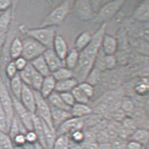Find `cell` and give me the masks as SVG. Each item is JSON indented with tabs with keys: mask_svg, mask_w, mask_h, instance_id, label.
I'll use <instances>...</instances> for the list:
<instances>
[{
	"mask_svg": "<svg viewBox=\"0 0 149 149\" xmlns=\"http://www.w3.org/2000/svg\"><path fill=\"white\" fill-rule=\"evenodd\" d=\"M71 2L70 1L62 2L45 17L40 24V27H56L60 25L69 14L71 8Z\"/></svg>",
	"mask_w": 149,
	"mask_h": 149,
	"instance_id": "cell-1",
	"label": "cell"
},
{
	"mask_svg": "<svg viewBox=\"0 0 149 149\" xmlns=\"http://www.w3.org/2000/svg\"><path fill=\"white\" fill-rule=\"evenodd\" d=\"M28 37L34 39L48 49H52L54 40L56 36V27L47 26L25 30Z\"/></svg>",
	"mask_w": 149,
	"mask_h": 149,
	"instance_id": "cell-2",
	"label": "cell"
},
{
	"mask_svg": "<svg viewBox=\"0 0 149 149\" xmlns=\"http://www.w3.org/2000/svg\"><path fill=\"white\" fill-rule=\"evenodd\" d=\"M94 62L83 52H80L77 64L72 71L73 77L79 84L86 82L94 68Z\"/></svg>",
	"mask_w": 149,
	"mask_h": 149,
	"instance_id": "cell-3",
	"label": "cell"
},
{
	"mask_svg": "<svg viewBox=\"0 0 149 149\" xmlns=\"http://www.w3.org/2000/svg\"><path fill=\"white\" fill-rule=\"evenodd\" d=\"M22 56L30 62L43 54L47 49L34 39L27 37L22 40Z\"/></svg>",
	"mask_w": 149,
	"mask_h": 149,
	"instance_id": "cell-4",
	"label": "cell"
},
{
	"mask_svg": "<svg viewBox=\"0 0 149 149\" xmlns=\"http://www.w3.org/2000/svg\"><path fill=\"white\" fill-rule=\"evenodd\" d=\"M33 91L36 99L35 114L51 129L55 131L51 119V108L47 100L42 96L39 91Z\"/></svg>",
	"mask_w": 149,
	"mask_h": 149,
	"instance_id": "cell-5",
	"label": "cell"
},
{
	"mask_svg": "<svg viewBox=\"0 0 149 149\" xmlns=\"http://www.w3.org/2000/svg\"><path fill=\"white\" fill-rule=\"evenodd\" d=\"M106 27L107 23H102L94 35L92 36L91 41L87 47L82 51L94 62L101 49L102 40L105 34Z\"/></svg>",
	"mask_w": 149,
	"mask_h": 149,
	"instance_id": "cell-6",
	"label": "cell"
},
{
	"mask_svg": "<svg viewBox=\"0 0 149 149\" xmlns=\"http://www.w3.org/2000/svg\"><path fill=\"white\" fill-rule=\"evenodd\" d=\"M124 3V1L122 0L109 2L102 6L92 21L96 23H106L119 12Z\"/></svg>",
	"mask_w": 149,
	"mask_h": 149,
	"instance_id": "cell-7",
	"label": "cell"
},
{
	"mask_svg": "<svg viewBox=\"0 0 149 149\" xmlns=\"http://www.w3.org/2000/svg\"><path fill=\"white\" fill-rule=\"evenodd\" d=\"M0 104L5 112L9 126L12 120L14 117V107L12 97L10 92L4 83L3 81L0 79Z\"/></svg>",
	"mask_w": 149,
	"mask_h": 149,
	"instance_id": "cell-8",
	"label": "cell"
},
{
	"mask_svg": "<svg viewBox=\"0 0 149 149\" xmlns=\"http://www.w3.org/2000/svg\"><path fill=\"white\" fill-rule=\"evenodd\" d=\"M14 114L27 131L33 130L32 113L23 105L19 100L12 97Z\"/></svg>",
	"mask_w": 149,
	"mask_h": 149,
	"instance_id": "cell-9",
	"label": "cell"
},
{
	"mask_svg": "<svg viewBox=\"0 0 149 149\" xmlns=\"http://www.w3.org/2000/svg\"><path fill=\"white\" fill-rule=\"evenodd\" d=\"M73 12L75 17L83 21H92L94 18L91 2L88 0L75 1L73 4Z\"/></svg>",
	"mask_w": 149,
	"mask_h": 149,
	"instance_id": "cell-10",
	"label": "cell"
},
{
	"mask_svg": "<svg viewBox=\"0 0 149 149\" xmlns=\"http://www.w3.org/2000/svg\"><path fill=\"white\" fill-rule=\"evenodd\" d=\"M84 127L83 118L72 117L64 122L60 127L55 130L56 135L58 136L68 135L77 130H83Z\"/></svg>",
	"mask_w": 149,
	"mask_h": 149,
	"instance_id": "cell-11",
	"label": "cell"
},
{
	"mask_svg": "<svg viewBox=\"0 0 149 149\" xmlns=\"http://www.w3.org/2000/svg\"><path fill=\"white\" fill-rule=\"evenodd\" d=\"M19 101L26 109L34 114L36 111V99L33 90L23 83Z\"/></svg>",
	"mask_w": 149,
	"mask_h": 149,
	"instance_id": "cell-12",
	"label": "cell"
},
{
	"mask_svg": "<svg viewBox=\"0 0 149 149\" xmlns=\"http://www.w3.org/2000/svg\"><path fill=\"white\" fill-rule=\"evenodd\" d=\"M43 56L51 73L64 66V62L55 54L52 49H48L44 52Z\"/></svg>",
	"mask_w": 149,
	"mask_h": 149,
	"instance_id": "cell-13",
	"label": "cell"
},
{
	"mask_svg": "<svg viewBox=\"0 0 149 149\" xmlns=\"http://www.w3.org/2000/svg\"><path fill=\"white\" fill-rule=\"evenodd\" d=\"M116 59L114 55H105L104 53L100 51L94 62V65H95L97 66L96 68L97 70H104L112 69L116 65Z\"/></svg>",
	"mask_w": 149,
	"mask_h": 149,
	"instance_id": "cell-14",
	"label": "cell"
},
{
	"mask_svg": "<svg viewBox=\"0 0 149 149\" xmlns=\"http://www.w3.org/2000/svg\"><path fill=\"white\" fill-rule=\"evenodd\" d=\"M50 108L51 111V119L53 126L55 131L64 122L72 117L69 111L64 110L51 106Z\"/></svg>",
	"mask_w": 149,
	"mask_h": 149,
	"instance_id": "cell-15",
	"label": "cell"
},
{
	"mask_svg": "<svg viewBox=\"0 0 149 149\" xmlns=\"http://www.w3.org/2000/svg\"><path fill=\"white\" fill-rule=\"evenodd\" d=\"M52 49L55 54L63 61L68 53V45L63 36L56 35L53 43Z\"/></svg>",
	"mask_w": 149,
	"mask_h": 149,
	"instance_id": "cell-16",
	"label": "cell"
},
{
	"mask_svg": "<svg viewBox=\"0 0 149 149\" xmlns=\"http://www.w3.org/2000/svg\"><path fill=\"white\" fill-rule=\"evenodd\" d=\"M118 47V42L113 36L105 34L102 40L101 50L107 55H114Z\"/></svg>",
	"mask_w": 149,
	"mask_h": 149,
	"instance_id": "cell-17",
	"label": "cell"
},
{
	"mask_svg": "<svg viewBox=\"0 0 149 149\" xmlns=\"http://www.w3.org/2000/svg\"><path fill=\"white\" fill-rule=\"evenodd\" d=\"M133 17L139 22L146 23L149 21V2L148 0L140 4L134 12Z\"/></svg>",
	"mask_w": 149,
	"mask_h": 149,
	"instance_id": "cell-18",
	"label": "cell"
},
{
	"mask_svg": "<svg viewBox=\"0 0 149 149\" xmlns=\"http://www.w3.org/2000/svg\"><path fill=\"white\" fill-rule=\"evenodd\" d=\"M33 120V130L36 133L38 140V143L40 144L44 149H47L44 139V129L43 122L35 113L32 114Z\"/></svg>",
	"mask_w": 149,
	"mask_h": 149,
	"instance_id": "cell-19",
	"label": "cell"
},
{
	"mask_svg": "<svg viewBox=\"0 0 149 149\" xmlns=\"http://www.w3.org/2000/svg\"><path fill=\"white\" fill-rule=\"evenodd\" d=\"M56 83V81L52 75L44 77L39 92L44 99H47L53 92L55 91Z\"/></svg>",
	"mask_w": 149,
	"mask_h": 149,
	"instance_id": "cell-20",
	"label": "cell"
},
{
	"mask_svg": "<svg viewBox=\"0 0 149 149\" xmlns=\"http://www.w3.org/2000/svg\"><path fill=\"white\" fill-rule=\"evenodd\" d=\"M92 110L86 104L75 103L70 109L72 117L77 118H83L91 114Z\"/></svg>",
	"mask_w": 149,
	"mask_h": 149,
	"instance_id": "cell-21",
	"label": "cell"
},
{
	"mask_svg": "<svg viewBox=\"0 0 149 149\" xmlns=\"http://www.w3.org/2000/svg\"><path fill=\"white\" fill-rule=\"evenodd\" d=\"M78 82L74 77L58 81L56 83L55 91L58 93L71 92L73 88L78 86Z\"/></svg>",
	"mask_w": 149,
	"mask_h": 149,
	"instance_id": "cell-22",
	"label": "cell"
},
{
	"mask_svg": "<svg viewBox=\"0 0 149 149\" xmlns=\"http://www.w3.org/2000/svg\"><path fill=\"white\" fill-rule=\"evenodd\" d=\"M30 63L33 66V68L43 77L51 75V72H50L43 55L31 61Z\"/></svg>",
	"mask_w": 149,
	"mask_h": 149,
	"instance_id": "cell-23",
	"label": "cell"
},
{
	"mask_svg": "<svg viewBox=\"0 0 149 149\" xmlns=\"http://www.w3.org/2000/svg\"><path fill=\"white\" fill-rule=\"evenodd\" d=\"M23 83L19 77V73L14 77L10 80V93L12 97L19 100Z\"/></svg>",
	"mask_w": 149,
	"mask_h": 149,
	"instance_id": "cell-24",
	"label": "cell"
},
{
	"mask_svg": "<svg viewBox=\"0 0 149 149\" xmlns=\"http://www.w3.org/2000/svg\"><path fill=\"white\" fill-rule=\"evenodd\" d=\"M149 140V131L144 129L135 130L130 136V140L137 142L145 147L148 143Z\"/></svg>",
	"mask_w": 149,
	"mask_h": 149,
	"instance_id": "cell-25",
	"label": "cell"
},
{
	"mask_svg": "<svg viewBox=\"0 0 149 149\" xmlns=\"http://www.w3.org/2000/svg\"><path fill=\"white\" fill-rule=\"evenodd\" d=\"M48 103L51 107L64 110L70 111L71 108L66 105L62 99L60 94L54 91L47 99Z\"/></svg>",
	"mask_w": 149,
	"mask_h": 149,
	"instance_id": "cell-26",
	"label": "cell"
},
{
	"mask_svg": "<svg viewBox=\"0 0 149 149\" xmlns=\"http://www.w3.org/2000/svg\"><path fill=\"white\" fill-rule=\"evenodd\" d=\"M23 51V43L22 40L19 38H15L11 43L10 47V56L12 61H14L15 59L22 56Z\"/></svg>",
	"mask_w": 149,
	"mask_h": 149,
	"instance_id": "cell-27",
	"label": "cell"
},
{
	"mask_svg": "<svg viewBox=\"0 0 149 149\" xmlns=\"http://www.w3.org/2000/svg\"><path fill=\"white\" fill-rule=\"evenodd\" d=\"M91 38L92 36L88 32H84L80 34L75 41V50L79 52L83 51L88 45Z\"/></svg>",
	"mask_w": 149,
	"mask_h": 149,
	"instance_id": "cell-28",
	"label": "cell"
},
{
	"mask_svg": "<svg viewBox=\"0 0 149 149\" xmlns=\"http://www.w3.org/2000/svg\"><path fill=\"white\" fill-rule=\"evenodd\" d=\"M80 52L74 49L68 52L63 60L64 66L68 69L73 71L77 65L79 58Z\"/></svg>",
	"mask_w": 149,
	"mask_h": 149,
	"instance_id": "cell-29",
	"label": "cell"
},
{
	"mask_svg": "<svg viewBox=\"0 0 149 149\" xmlns=\"http://www.w3.org/2000/svg\"><path fill=\"white\" fill-rule=\"evenodd\" d=\"M42 122L44 129V139L47 149H52L53 144L54 143L56 139L57 138L55 131L51 129L47 124L43 121Z\"/></svg>",
	"mask_w": 149,
	"mask_h": 149,
	"instance_id": "cell-30",
	"label": "cell"
},
{
	"mask_svg": "<svg viewBox=\"0 0 149 149\" xmlns=\"http://www.w3.org/2000/svg\"><path fill=\"white\" fill-rule=\"evenodd\" d=\"M11 8L0 14V34L6 33L12 19Z\"/></svg>",
	"mask_w": 149,
	"mask_h": 149,
	"instance_id": "cell-31",
	"label": "cell"
},
{
	"mask_svg": "<svg viewBox=\"0 0 149 149\" xmlns=\"http://www.w3.org/2000/svg\"><path fill=\"white\" fill-rule=\"evenodd\" d=\"M33 71L34 68L29 62L24 69L19 72V75L22 80V82L29 87H30L31 84Z\"/></svg>",
	"mask_w": 149,
	"mask_h": 149,
	"instance_id": "cell-32",
	"label": "cell"
},
{
	"mask_svg": "<svg viewBox=\"0 0 149 149\" xmlns=\"http://www.w3.org/2000/svg\"><path fill=\"white\" fill-rule=\"evenodd\" d=\"M53 77L56 82L63 80L69 79L73 77V71L67 69L65 67H62L51 73Z\"/></svg>",
	"mask_w": 149,
	"mask_h": 149,
	"instance_id": "cell-33",
	"label": "cell"
},
{
	"mask_svg": "<svg viewBox=\"0 0 149 149\" xmlns=\"http://www.w3.org/2000/svg\"><path fill=\"white\" fill-rule=\"evenodd\" d=\"M71 92L72 93L76 103L86 104L88 103L90 99L81 91L78 86L73 88Z\"/></svg>",
	"mask_w": 149,
	"mask_h": 149,
	"instance_id": "cell-34",
	"label": "cell"
},
{
	"mask_svg": "<svg viewBox=\"0 0 149 149\" xmlns=\"http://www.w3.org/2000/svg\"><path fill=\"white\" fill-rule=\"evenodd\" d=\"M44 77L34 69L30 88L34 91H40Z\"/></svg>",
	"mask_w": 149,
	"mask_h": 149,
	"instance_id": "cell-35",
	"label": "cell"
},
{
	"mask_svg": "<svg viewBox=\"0 0 149 149\" xmlns=\"http://www.w3.org/2000/svg\"><path fill=\"white\" fill-rule=\"evenodd\" d=\"M20 133L19 121L15 116H14V117L12 120L8 127V134L10 138L11 139V140H12L16 135Z\"/></svg>",
	"mask_w": 149,
	"mask_h": 149,
	"instance_id": "cell-36",
	"label": "cell"
},
{
	"mask_svg": "<svg viewBox=\"0 0 149 149\" xmlns=\"http://www.w3.org/2000/svg\"><path fill=\"white\" fill-rule=\"evenodd\" d=\"M0 149H14L11 139L7 133L0 131Z\"/></svg>",
	"mask_w": 149,
	"mask_h": 149,
	"instance_id": "cell-37",
	"label": "cell"
},
{
	"mask_svg": "<svg viewBox=\"0 0 149 149\" xmlns=\"http://www.w3.org/2000/svg\"><path fill=\"white\" fill-rule=\"evenodd\" d=\"M70 141L75 143L81 144L84 140V133L83 130H77L68 135Z\"/></svg>",
	"mask_w": 149,
	"mask_h": 149,
	"instance_id": "cell-38",
	"label": "cell"
},
{
	"mask_svg": "<svg viewBox=\"0 0 149 149\" xmlns=\"http://www.w3.org/2000/svg\"><path fill=\"white\" fill-rule=\"evenodd\" d=\"M8 127L9 124L7 116L0 104V131L8 134Z\"/></svg>",
	"mask_w": 149,
	"mask_h": 149,
	"instance_id": "cell-39",
	"label": "cell"
},
{
	"mask_svg": "<svg viewBox=\"0 0 149 149\" xmlns=\"http://www.w3.org/2000/svg\"><path fill=\"white\" fill-rule=\"evenodd\" d=\"M68 135L58 136L53 144L52 149H65L68 146Z\"/></svg>",
	"mask_w": 149,
	"mask_h": 149,
	"instance_id": "cell-40",
	"label": "cell"
},
{
	"mask_svg": "<svg viewBox=\"0 0 149 149\" xmlns=\"http://www.w3.org/2000/svg\"><path fill=\"white\" fill-rule=\"evenodd\" d=\"M77 86L90 99L93 97L94 94V88L91 84L84 82L79 83Z\"/></svg>",
	"mask_w": 149,
	"mask_h": 149,
	"instance_id": "cell-41",
	"label": "cell"
},
{
	"mask_svg": "<svg viewBox=\"0 0 149 149\" xmlns=\"http://www.w3.org/2000/svg\"><path fill=\"white\" fill-rule=\"evenodd\" d=\"M134 109V105L132 101L129 98H124L121 103V110L123 111L124 114H132Z\"/></svg>",
	"mask_w": 149,
	"mask_h": 149,
	"instance_id": "cell-42",
	"label": "cell"
},
{
	"mask_svg": "<svg viewBox=\"0 0 149 149\" xmlns=\"http://www.w3.org/2000/svg\"><path fill=\"white\" fill-rule=\"evenodd\" d=\"M19 72L14 64V61L10 62L6 68V74L7 77H8L9 80H11V79L17 74Z\"/></svg>",
	"mask_w": 149,
	"mask_h": 149,
	"instance_id": "cell-43",
	"label": "cell"
},
{
	"mask_svg": "<svg viewBox=\"0 0 149 149\" xmlns=\"http://www.w3.org/2000/svg\"><path fill=\"white\" fill-rule=\"evenodd\" d=\"M59 94L60 95V97H61L62 99L65 103V104L68 107H69L70 108H71L72 106L76 103L74 98L71 92L61 93Z\"/></svg>",
	"mask_w": 149,
	"mask_h": 149,
	"instance_id": "cell-44",
	"label": "cell"
},
{
	"mask_svg": "<svg viewBox=\"0 0 149 149\" xmlns=\"http://www.w3.org/2000/svg\"><path fill=\"white\" fill-rule=\"evenodd\" d=\"M123 128L124 130H127V131H132L133 132L136 129V125L133 120L130 118H124L122 121Z\"/></svg>",
	"mask_w": 149,
	"mask_h": 149,
	"instance_id": "cell-45",
	"label": "cell"
},
{
	"mask_svg": "<svg viewBox=\"0 0 149 149\" xmlns=\"http://www.w3.org/2000/svg\"><path fill=\"white\" fill-rule=\"evenodd\" d=\"M12 142L14 147H23L26 143L25 134L21 133L18 134L12 140Z\"/></svg>",
	"mask_w": 149,
	"mask_h": 149,
	"instance_id": "cell-46",
	"label": "cell"
},
{
	"mask_svg": "<svg viewBox=\"0 0 149 149\" xmlns=\"http://www.w3.org/2000/svg\"><path fill=\"white\" fill-rule=\"evenodd\" d=\"M127 142L124 139L121 138H116L113 139L111 142L112 149H126Z\"/></svg>",
	"mask_w": 149,
	"mask_h": 149,
	"instance_id": "cell-47",
	"label": "cell"
},
{
	"mask_svg": "<svg viewBox=\"0 0 149 149\" xmlns=\"http://www.w3.org/2000/svg\"><path fill=\"white\" fill-rule=\"evenodd\" d=\"M14 63L18 72H21L24 69L29 63L25 58L22 56L19 57L14 60Z\"/></svg>",
	"mask_w": 149,
	"mask_h": 149,
	"instance_id": "cell-48",
	"label": "cell"
},
{
	"mask_svg": "<svg viewBox=\"0 0 149 149\" xmlns=\"http://www.w3.org/2000/svg\"><path fill=\"white\" fill-rule=\"evenodd\" d=\"M149 90V84L148 81H143L137 84L135 87V91L138 94H145Z\"/></svg>",
	"mask_w": 149,
	"mask_h": 149,
	"instance_id": "cell-49",
	"label": "cell"
},
{
	"mask_svg": "<svg viewBox=\"0 0 149 149\" xmlns=\"http://www.w3.org/2000/svg\"><path fill=\"white\" fill-rule=\"evenodd\" d=\"M25 136L26 143H28L35 144L38 142L37 135L33 130L27 131L25 134Z\"/></svg>",
	"mask_w": 149,
	"mask_h": 149,
	"instance_id": "cell-50",
	"label": "cell"
},
{
	"mask_svg": "<svg viewBox=\"0 0 149 149\" xmlns=\"http://www.w3.org/2000/svg\"><path fill=\"white\" fill-rule=\"evenodd\" d=\"M144 148L141 144L132 140L127 141L126 145V149H143Z\"/></svg>",
	"mask_w": 149,
	"mask_h": 149,
	"instance_id": "cell-51",
	"label": "cell"
},
{
	"mask_svg": "<svg viewBox=\"0 0 149 149\" xmlns=\"http://www.w3.org/2000/svg\"><path fill=\"white\" fill-rule=\"evenodd\" d=\"M98 144L97 142H83L80 145L82 149H97Z\"/></svg>",
	"mask_w": 149,
	"mask_h": 149,
	"instance_id": "cell-52",
	"label": "cell"
},
{
	"mask_svg": "<svg viewBox=\"0 0 149 149\" xmlns=\"http://www.w3.org/2000/svg\"><path fill=\"white\" fill-rule=\"evenodd\" d=\"M12 2L9 0H0V13L11 8Z\"/></svg>",
	"mask_w": 149,
	"mask_h": 149,
	"instance_id": "cell-53",
	"label": "cell"
},
{
	"mask_svg": "<svg viewBox=\"0 0 149 149\" xmlns=\"http://www.w3.org/2000/svg\"><path fill=\"white\" fill-rule=\"evenodd\" d=\"M68 149H82V147H81L80 144L75 143L72 141H70L69 139Z\"/></svg>",
	"mask_w": 149,
	"mask_h": 149,
	"instance_id": "cell-54",
	"label": "cell"
},
{
	"mask_svg": "<svg viewBox=\"0 0 149 149\" xmlns=\"http://www.w3.org/2000/svg\"><path fill=\"white\" fill-rule=\"evenodd\" d=\"M97 149H112L111 142L99 143Z\"/></svg>",
	"mask_w": 149,
	"mask_h": 149,
	"instance_id": "cell-55",
	"label": "cell"
},
{
	"mask_svg": "<svg viewBox=\"0 0 149 149\" xmlns=\"http://www.w3.org/2000/svg\"><path fill=\"white\" fill-rule=\"evenodd\" d=\"M23 149H36L35 144H31L26 143L24 146L22 147Z\"/></svg>",
	"mask_w": 149,
	"mask_h": 149,
	"instance_id": "cell-56",
	"label": "cell"
},
{
	"mask_svg": "<svg viewBox=\"0 0 149 149\" xmlns=\"http://www.w3.org/2000/svg\"><path fill=\"white\" fill-rule=\"evenodd\" d=\"M35 146H36V149H44V148H43L40 144L38 143H36V144H35Z\"/></svg>",
	"mask_w": 149,
	"mask_h": 149,
	"instance_id": "cell-57",
	"label": "cell"
},
{
	"mask_svg": "<svg viewBox=\"0 0 149 149\" xmlns=\"http://www.w3.org/2000/svg\"><path fill=\"white\" fill-rule=\"evenodd\" d=\"M14 149H23L22 147H14Z\"/></svg>",
	"mask_w": 149,
	"mask_h": 149,
	"instance_id": "cell-58",
	"label": "cell"
},
{
	"mask_svg": "<svg viewBox=\"0 0 149 149\" xmlns=\"http://www.w3.org/2000/svg\"><path fill=\"white\" fill-rule=\"evenodd\" d=\"M1 49H0V55H1Z\"/></svg>",
	"mask_w": 149,
	"mask_h": 149,
	"instance_id": "cell-59",
	"label": "cell"
},
{
	"mask_svg": "<svg viewBox=\"0 0 149 149\" xmlns=\"http://www.w3.org/2000/svg\"><path fill=\"white\" fill-rule=\"evenodd\" d=\"M146 149V147H145V148H144L143 149Z\"/></svg>",
	"mask_w": 149,
	"mask_h": 149,
	"instance_id": "cell-60",
	"label": "cell"
},
{
	"mask_svg": "<svg viewBox=\"0 0 149 149\" xmlns=\"http://www.w3.org/2000/svg\"></svg>",
	"mask_w": 149,
	"mask_h": 149,
	"instance_id": "cell-61",
	"label": "cell"
},
{
	"mask_svg": "<svg viewBox=\"0 0 149 149\" xmlns=\"http://www.w3.org/2000/svg\"><path fill=\"white\" fill-rule=\"evenodd\" d=\"M0 14H1V13H0Z\"/></svg>",
	"mask_w": 149,
	"mask_h": 149,
	"instance_id": "cell-62",
	"label": "cell"
}]
</instances>
